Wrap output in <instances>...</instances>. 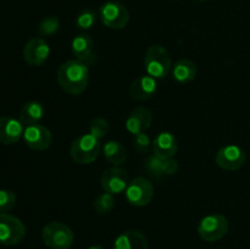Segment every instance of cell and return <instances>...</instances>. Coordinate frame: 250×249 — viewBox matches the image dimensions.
I'll return each instance as SVG.
<instances>
[{
  "label": "cell",
  "mask_w": 250,
  "mask_h": 249,
  "mask_svg": "<svg viewBox=\"0 0 250 249\" xmlns=\"http://www.w3.org/2000/svg\"><path fill=\"white\" fill-rule=\"evenodd\" d=\"M56 78L66 93L78 95L84 92L89 82V65L78 59L67 60L59 67Z\"/></svg>",
  "instance_id": "1"
},
{
  "label": "cell",
  "mask_w": 250,
  "mask_h": 249,
  "mask_svg": "<svg viewBox=\"0 0 250 249\" xmlns=\"http://www.w3.org/2000/svg\"><path fill=\"white\" fill-rule=\"evenodd\" d=\"M60 28V21L56 16H46L39 22L38 33L43 37L54 36Z\"/></svg>",
  "instance_id": "23"
},
{
  "label": "cell",
  "mask_w": 250,
  "mask_h": 249,
  "mask_svg": "<svg viewBox=\"0 0 250 249\" xmlns=\"http://www.w3.org/2000/svg\"><path fill=\"white\" fill-rule=\"evenodd\" d=\"M163 159L158 158V156L153 155L149 156L148 160L146 163V167L148 168L149 172L154 176H160L163 175Z\"/></svg>",
  "instance_id": "28"
},
{
  "label": "cell",
  "mask_w": 250,
  "mask_h": 249,
  "mask_svg": "<svg viewBox=\"0 0 250 249\" xmlns=\"http://www.w3.org/2000/svg\"><path fill=\"white\" fill-rule=\"evenodd\" d=\"M44 114H45V109H44L42 103L28 102L20 110V121L24 126L39 124L44 117Z\"/></svg>",
  "instance_id": "20"
},
{
  "label": "cell",
  "mask_w": 250,
  "mask_h": 249,
  "mask_svg": "<svg viewBox=\"0 0 250 249\" xmlns=\"http://www.w3.org/2000/svg\"><path fill=\"white\" fill-rule=\"evenodd\" d=\"M171 72H172V77L176 82L182 83V84L189 83L197 77V63L189 59H181V60L176 61L175 65H172Z\"/></svg>",
  "instance_id": "19"
},
{
  "label": "cell",
  "mask_w": 250,
  "mask_h": 249,
  "mask_svg": "<svg viewBox=\"0 0 250 249\" xmlns=\"http://www.w3.org/2000/svg\"><path fill=\"white\" fill-rule=\"evenodd\" d=\"M102 150V141L93 134L88 133L77 137L71 143L70 155L75 163L87 165V164H92L93 161L97 160Z\"/></svg>",
  "instance_id": "2"
},
{
  "label": "cell",
  "mask_w": 250,
  "mask_h": 249,
  "mask_svg": "<svg viewBox=\"0 0 250 249\" xmlns=\"http://www.w3.org/2000/svg\"><path fill=\"white\" fill-rule=\"evenodd\" d=\"M16 205V194L12 190L0 189V214H6Z\"/></svg>",
  "instance_id": "26"
},
{
  "label": "cell",
  "mask_w": 250,
  "mask_h": 249,
  "mask_svg": "<svg viewBox=\"0 0 250 249\" xmlns=\"http://www.w3.org/2000/svg\"><path fill=\"white\" fill-rule=\"evenodd\" d=\"M114 205H115L114 195L106 192L98 195V197L95 198L94 203H93V208H94V210L97 211V214L99 215L109 214V212L114 209Z\"/></svg>",
  "instance_id": "22"
},
{
  "label": "cell",
  "mask_w": 250,
  "mask_h": 249,
  "mask_svg": "<svg viewBox=\"0 0 250 249\" xmlns=\"http://www.w3.org/2000/svg\"><path fill=\"white\" fill-rule=\"evenodd\" d=\"M109 129V121H107L106 119H104V117H95V119L90 122L89 133L93 134L94 137H97L100 141H102V138H104V137L106 136Z\"/></svg>",
  "instance_id": "25"
},
{
  "label": "cell",
  "mask_w": 250,
  "mask_h": 249,
  "mask_svg": "<svg viewBox=\"0 0 250 249\" xmlns=\"http://www.w3.org/2000/svg\"><path fill=\"white\" fill-rule=\"evenodd\" d=\"M23 141L28 148L37 151H43L51 145L53 136H51L50 129H48L43 124H36L24 127Z\"/></svg>",
  "instance_id": "10"
},
{
  "label": "cell",
  "mask_w": 250,
  "mask_h": 249,
  "mask_svg": "<svg viewBox=\"0 0 250 249\" xmlns=\"http://www.w3.org/2000/svg\"><path fill=\"white\" fill-rule=\"evenodd\" d=\"M133 144H134V149H136V150L141 154L148 153V150L150 149V146L153 145L150 138H149V136L146 133V132L136 134V136H134Z\"/></svg>",
  "instance_id": "27"
},
{
  "label": "cell",
  "mask_w": 250,
  "mask_h": 249,
  "mask_svg": "<svg viewBox=\"0 0 250 249\" xmlns=\"http://www.w3.org/2000/svg\"><path fill=\"white\" fill-rule=\"evenodd\" d=\"M197 1H202L203 2V1H208V0H197Z\"/></svg>",
  "instance_id": "31"
},
{
  "label": "cell",
  "mask_w": 250,
  "mask_h": 249,
  "mask_svg": "<svg viewBox=\"0 0 250 249\" xmlns=\"http://www.w3.org/2000/svg\"><path fill=\"white\" fill-rule=\"evenodd\" d=\"M126 199L133 207H146L154 197V186L148 178L136 177L126 188Z\"/></svg>",
  "instance_id": "8"
},
{
  "label": "cell",
  "mask_w": 250,
  "mask_h": 249,
  "mask_svg": "<svg viewBox=\"0 0 250 249\" xmlns=\"http://www.w3.org/2000/svg\"><path fill=\"white\" fill-rule=\"evenodd\" d=\"M177 139L170 132H160L153 141L154 155L166 160L175 156L177 153Z\"/></svg>",
  "instance_id": "16"
},
{
  "label": "cell",
  "mask_w": 250,
  "mask_h": 249,
  "mask_svg": "<svg viewBox=\"0 0 250 249\" xmlns=\"http://www.w3.org/2000/svg\"><path fill=\"white\" fill-rule=\"evenodd\" d=\"M115 249H149V244L142 232L131 229L117 237Z\"/></svg>",
  "instance_id": "18"
},
{
  "label": "cell",
  "mask_w": 250,
  "mask_h": 249,
  "mask_svg": "<svg viewBox=\"0 0 250 249\" xmlns=\"http://www.w3.org/2000/svg\"><path fill=\"white\" fill-rule=\"evenodd\" d=\"M153 121V114L149 109L144 106H137L131 111L128 117L126 119V129L131 134L143 133L151 126Z\"/></svg>",
  "instance_id": "15"
},
{
  "label": "cell",
  "mask_w": 250,
  "mask_h": 249,
  "mask_svg": "<svg viewBox=\"0 0 250 249\" xmlns=\"http://www.w3.org/2000/svg\"><path fill=\"white\" fill-rule=\"evenodd\" d=\"M99 17L103 24L111 29H124L129 22V12L120 1L110 0L99 9Z\"/></svg>",
  "instance_id": "6"
},
{
  "label": "cell",
  "mask_w": 250,
  "mask_h": 249,
  "mask_svg": "<svg viewBox=\"0 0 250 249\" xmlns=\"http://www.w3.org/2000/svg\"><path fill=\"white\" fill-rule=\"evenodd\" d=\"M72 54L76 59L83 61L87 65H93L97 60L95 55L93 54V39L88 34H78L73 38L71 43Z\"/></svg>",
  "instance_id": "17"
},
{
  "label": "cell",
  "mask_w": 250,
  "mask_h": 249,
  "mask_svg": "<svg viewBox=\"0 0 250 249\" xmlns=\"http://www.w3.org/2000/svg\"><path fill=\"white\" fill-rule=\"evenodd\" d=\"M88 249H104V248H103L102 246H92V247H89Z\"/></svg>",
  "instance_id": "30"
},
{
  "label": "cell",
  "mask_w": 250,
  "mask_h": 249,
  "mask_svg": "<svg viewBox=\"0 0 250 249\" xmlns=\"http://www.w3.org/2000/svg\"><path fill=\"white\" fill-rule=\"evenodd\" d=\"M97 21V12L92 9H84L76 16V26L83 31L92 28Z\"/></svg>",
  "instance_id": "24"
},
{
  "label": "cell",
  "mask_w": 250,
  "mask_h": 249,
  "mask_svg": "<svg viewBox=\"0 0 250 249\" xmlns=\"http://www.w3.org/2000/svg\"><path fill=\"white\" fill-rule=\"evenodd\" d=\"M104 158L114 166H120L127 160L126 146L117 141H107L103 144Z\"/></svg>",
  "instance_id": "21"
},
{
  "label": "cell",
  "mask_w": 250,
  "mask_h": 249,
  "mask_svg": "<svg viewBox=\"0 0 250 249\" xmlns=\"http://www.w3.org/2000/svg\"><path fill=\"white\" fill-rule=\"evenodd\" d=\"M146 75L155 80H163L172 70V60L168 51L163 45L154 44L149 46L144 55Z\"/></svg>",
  "instance_id": "3"
},
{
  "label": "cell",
  "mask_w": 250,
  "mask_h": 249,
  "mask_svg": "<svg viewBox=\"0 0 250 249\" xmlns=\"http://www.w3.org/2000/svg\"><path fill=\"white\" fill-rule=\"evenodd\" d=\"M24 124L20 119L11 116H0V143L5 145L15 144L23 137Z\"/></svg>",
  "instance_id": "13"
},
{
  "label": "cell",
  "mask_w": 250,
  "mask_h": 249,
  "mask_svg": "<svg viewBox=\"0 0 250 249\" xmlns=\"http://www.w3.org/2000/svg\"><path fill=\"white\" fill-rule=\"evenodd\" d=\"M49 55H50V46L48 42L39 37L29 39L23 48L24 61L28 65L36 66V67L45 63Z\"/></svg>",
  "instance_id": "12"
},
{
  "label": "cell",
  "mask_w": 250,
  "mask_h": 249,
  "mask_svg": "<svg viewBox=\"0 0 250 249\" xmlns=\"http://www.w3.org/2000/svg\"><path fill=\"white\" fill-rule=\"evenodd\" d=\"M26 236V226L14 215L0 214V244L15 246Z\"/></svg>",
  "instance_id": "7"
},
{
  "label": "cell",
  "mask_w": 250,
  "mask_h": 249,
  "mask_svg": "<svg viewBox=\"0 0 250 249\" xmlns=\"http://www.w3.org/2000/svg\"><path fill=\"white\" fill-rule=\"evenodd\" d=\"M42 238L45 246L51 249H70L75 239V234L67 225L53 221L44 226Z\"/></svg>",
  "instance_id": "4"
},
{
  "label": "cell",
  "mask_w": 250,
  "mask_h": 249,
  "mask_svg": "<svg viewBox=\"0 0 250 249\" xmlns=\"http://www.w3.org/2000/svg\"><path fill=\"white\" fill-rule=\"evenodd\" d=\"M156 90H158V83L155 78L149 75H144L132 81L128 92L132 99L137 102H146L155 95Z\"/></svg>",
  "instance_id": "14"
},
{
  "label": "cell",
  "mask_w": 250,
  "mask_h": 249,
  "mask_svg": "<svg viewBox=\"0 0 250 249\" xmlns=\"http://www.w3.org/2000/svg\"><path fill=\"white\" fill-rule=\"evenodd\" d=\"M100 183L104 192L112 195L124 193L129 183L128 172L120 166H112L104 171Z\"/></svg>",
  "instance_id": "9"
},
{
  "label": "cell",
  "mask_w": 250,
  "mask_h": 249,
  "mask_svg": "<svg viewBox=\"0 0 250 249\" xmlns=\"http://www.w3.org/2000/svg\"><path fill=\"white\" fill-rule=\"evenodd\" d=\"M229 229V222L221 214H210L200 220L198 234L205 242H216L224 238Z\"/></svg>",
  "instance_id": "5"
},
{
  "label": "cell",
  "mask_w": 250,
  "mask_h": 249,
  "mask_svg": "<svg viewBox=\"0 0 250 249\" xmlns=\"http://www.w3.org/2000/svg\"><path fill=\"white\" fill-rule=\"evenodd\" d=\"M178 171V163L173 158L166 159L163 163V175H175Z\"/></svg>",
  "instance_id": "29"
},
{
  "label": "cell",
  "mask_w": 250,
  "mask_h": 249,
  "mask_svg": "<svg viewBox=\"0 0 250 249\" xmlns=\"http://www.w3.org/2000/svg\"><path fill=\"white\" fill-rule=\"evenodd\" d=\"M246 151L238 145H225L217 151L216 154V164L219 167L226 171H236L241 168L246 163Z\"/></svg>",
  "instance_id": "11"
}]
</instances>
